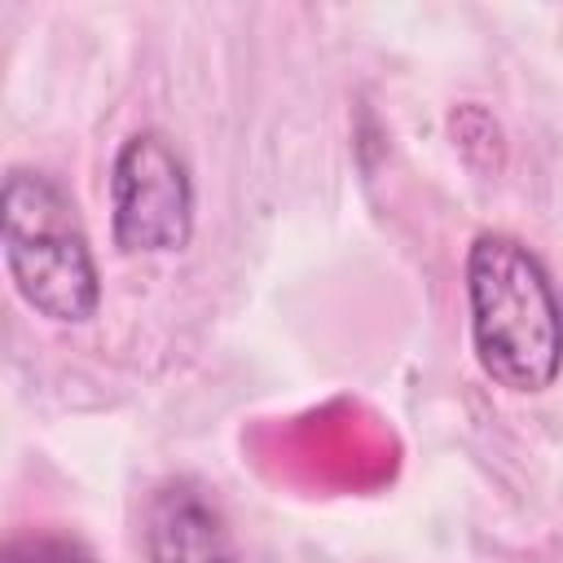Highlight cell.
I'll list each match as a JSON object with an SVG mask.
<instances>
[{"label": "cell", "mask_w": 563, "mask_h": 563, "mask_svg": "<svg viewBox=\"0 0 563 563\" xmlns=\"http://www.w3.org/2000/svg\"><path fill=\"white\" fill-rule=\"evenodd\" d=\"M466 295L484 374L510 391L550 387L563 365V308L541 260L506 233H479L466 255Z\"/></svg>", "instance_id": "cell-1"}, {"label": "cell", "mask_w": 563, "mask_h": 563, "mask_svg": "<svg viewBox=\"0 0 563 563\" xmlns=\"http://www.w3.org/2000/svg\"><path fill=\"white\" fill-rule=\"evenodd\" d=\"M0 207L4 264L18 295L48 321H88L97 312L101 286L66 194L35 172H9Z\"/></svg>", "instance_id": "cell-2"}, {"label": "cell", "mask_w": 563, "mask_h": 563, "mask_svg": "<svg viewBox=\"0 0 563 563\" xmlns=\"http://www.w3.org/2000/svg\"><path fill=\"white\" fill-rule=\"evenodd\" d=\"M114 198V242L128 255L180 251L194 229V189L185 163L158 132H136L110 176Z\"/></svg>", "instance_id": "cell-3"}, {"label": "cell", "mask_w": 563, "mask_h": 563, "mask_svg": "<svg viewBox=\"0 0 563 563\" xmlns=\"http://www.w3.org/2000/svg\"><path fill=\"white\" fill-rule=\"evenodd\" d=\"M145 550L150 563H233V541L220 510L185 484L154 497Z\"/></svg>", "instance_id": "cell-4"}, {"label": "cell", "mask_w": 563, "mask_h": 563, "mask_svg": "<svg viewBox=\"0 0 563 563\" xmlns=\"http://www.w3.org/2000/svg\"><path fill=\"white\" fill-rule=\"evenodd\" d=\"M4 563H92L84 545L66 537H26L4 550Z\"/></svg>", "instance_id": "cell-5"}]
</instances>
